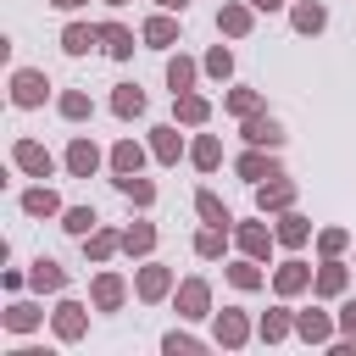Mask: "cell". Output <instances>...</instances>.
Returning a JSON list of instances; mask_svg holds the SVG:
<instances>
[{
  "label": "cell",
  "instance_id": "obj_1",
  "mask_svg": "<svg viewBox=\"0 0 356 356\" xmlns=\"http://www.w3.org/2000/svg\"><path fill=\"white\" fill-rule=\"evenodd\" d=\"M39 95H44V78H39V72H17V100H22V106H33Z\"/></svg>",
  "mask_w": 356,
  "mask_h": 356
},
{
  "label": "cell",
  "instance_id": "obj_2",
  "mask_svg": "<svg viewBox=\"0 0 356 356\" xmlns=\"http://www.w3.org/2000/svg\"><path fill=\"white\" fill-rule=\"evenodd\" d=\"M139 106H145V95H139L134 83H122V89H117V111H122V117H134Z\"/></svg>",
  "mask_w": 356,
  "mask_h": 356
},
{
  "label": "cell",
  "instance_id": "obj_3",
  "mask_svg": "<svg viewBox=\"0 0 356 356\" xmlns=\"http://www.w3.org/2000/svg\"><path fill=\"white\" fill-rule=\"evenodd\" d=\"M89 44H95V33H89V28H67V50H72V56H83Z\"/></svg>",
  "mask_w": 356,
  "mask_h": 356
},
{
  "label": "cell",
  "instance_id": "obj_4",
  "mask_svg": "<svg viewBox=\"0 0 356 356\" xmlns=\"http://www.w3.org/2000/svg\"><path fill=\"white\" fill-rule=\"evenodd\" d=\"M250 139H256V145H278L284 134H278V122H250Z\"/></svg>",
  "mask_w": 356,
  "mask_h": 356
},
{
  "label": "cell",
  "instance_id": "obj_5",
  "mask_svg": "<svg viewBox=\"0 0 356 356\" xmlns=\"http://www.w3.org/2000/svg\"><path fill=\"white\" fill-rule=\"evenodd\" d=\"M295 28H306V33L323 28V11H317V6H300V11H295Z\"/></svg>",
  "mask_w": 356,
  "mask_h": 356
},
{
  "label": "cell",
  "instance_id": "obj_6",
  "mask_svg": "<svg viewBox=\"0 0 356 356\" xmlns=\"http://www.w3.org/2000/svg\"><path fill=\"white\" fill-rule=\"evenodd\" d=\"M106 44H111V56H128V50H134V39H128L122 28H106Z\"/></svg>",
  "mask_w": 356,
  "mask_h": 356
},
{
  "label": "cell",
  "instance_id": "obj_7",
  "mask_svg": "<svg viewBox=\"0 0 356 356\" xmlns=\"http://www.w3.org/2000/svg\"><path fill=\"white\" fill-rule=\"evenodd\" d=\"M22 167H33V172H50V156H44V150H33V145H22Z\"/></svg>",
  "mask_w": 356,
  "mask_h": 356
},
{
  "label": "cell",
  "instance_id": "obj_8",
  "mask_svg": "<svg viewBox=\"0 0 356 356\" xmlns=\"http://www.w3.org/2000/svg\"><path fill=\"white\" fill-rule=\"evenodd\" d=\"M95 167V145H72V172H89Z\"/></svg>",
  "mask_w": 356,
  "mask_h": 356
},
{
  "label": "cell",
  "instance_id": "obj_9",
  "mask_svg": "<svg viewBox=\"0 0 356 356\" xmlns=\"http://www.w3.org/2000/svg\"><path fill=\"white\" fill-rule=\"evenodd\" d=\"M261 172H267V178H278V167H273V161H261V156H245V178H261Z\"/></svg>",
  "mask_w": 356,
  "mask_h": 356
},
{
  "label": "cell",
  "instance_id": "obj_10",
  "mask_svg": "<svg viewBox=\"0 0 356 356\" xmlns=\"http://www.w3.org/2000/svg\"><path fill=\"white\" fill-rule=\"evenodd\" d=\"M95 295H100V306H117V295H122V284H117V278H100V289H95Z\"/></svg>",
  "mask_w": 356,
  "mask_h": 356
},
{
  "label": "cell",
  "instance_id": "obj_11",
  "mask_svg": "<svg viewBox=\"0 0 356 356\" xmlns=\"http://www.w3.org/2000/svg\"><path fill=\"white\" fill-rule=\"evenodd\" d=\"M167 78H172V89H184L195 72H189V61H172V67H167Z\"/></svg>",
  "mask_w": 356,
  "mask_h": 356
},
{
  "label": "cell",
  "instance_id": "obj_12",
  "mask_svg": "<svg viewBox=\"0 0 356 356\" xmlns=\"http://www.w3.org/2000/svg\"><path fill=\"white\" fill-rule=\"evenodd\" d=\"M156 150H161V156H167V161H172V156H178V139H172V128H161V139H156Z\"/></svg>",
  "mask_w": 356,
  "mask_h": 356
},
{
  "label": "cell",
  "instance_id": "obj_13",
  "mask_svg": "<svg viewBox=\"0 0 356 356\" xmlns=\"http://www.w3.org/2000/svg\"><path fill=\"white\" fill-rule=\"evenodd\" d=\"M117 167H122V172H134V167H139V150H134V145H122V150H117Z\"/></svg>",
  "mask_w": 356,
  "mask_h": 356
},
{
  "label": "cell",
  "instance_id": "obj_14",
  "mask_svg": "<svg viewBox=\"0 0 356 356\" xmlns=\"http://www.w3.org/2000/svg\"><path fill=\"white\" fill-rule=\"evenodd\" d=\"M289 200V184H278V189H261V206H284Z\"/></svg>",
  "mask_w": 356,
  "mask_h": 356
},
{
  "label": "cell",
  "instance_id": "obj_15",
  "mask_svg": "<svg viewBox=\"0 0 356 356\" xmlns=\"http://www.w3.org/2000/svg\"><path fill=\"white\" fill-rule=\"evenodd\" d=\"M28 211H56V200H50L44 189H33V195H28Z\"/></svg>",
  "mask_w": 356,
  "mask_h": 356
},
{
  "label": "cell",
  "instance_id": "obj_16",
  "mask_svg": "<svg viewBox=\"0 0 356 356\" xmlns=\"http://www.w3.org/2000/svg\"><path fill=\"white\" fill-rule=\"evenodd\" d=\"M200 211H206V217H211V222H228V211H222V206H217V200H211V195H200Z\"/></svg>",
  "mask_w": 356,
  "mask_h": 356
},
{
  "label": "cell",
  "instance_id": "obj_17",
  "mask_svg": "<svg viewBox=\"0 0 356 356\" xmlns=\"http://www.w3.org/2000/svg\"><path fill=\"white\" fill-rule=\"evenodd\" d=\"M222 28L228 33H245V11H222Z\"/></svg>",
  "mask_w": 356,
  "mask_h": 356
},
{
  "label": "cell",
  "instance_id": "obj_18",
  "mask_svg": "<svg viewBox=\"0 0 356 356\" xmlns=\"http://www.w3.org/2000/svg\"><path fill=\"white\" fill-rule=\"evenodd\" d=\"M145 33H150V39H156V44H167V39H172V22H150V28H145Z\"/></svg>",
  "mask_w": 356,
  "mask_h": 356
},
{
  "label": "cell",
  "instance_id": "obj_19",
  "mask_svg": "<svg viewBox=\"0 0 356 356\" xmlns=\"http://www.w3.org/2000/svg\"><path fill=\"white\" fill-rule=\"evenodd\" d=\"M178 111H184V117H189V122H200V117H206V100H184V106H178Z\"/></svg>",
  "mask_w": 356,
  "mask_h": 356
},
{
  "label": "cell",
  "instance_id": "obj_20",
  "mask_svg": "<svg viewBox=\"0 0 356 356\" xmlns=\"http://www.w3.org/2000/svg\"><path fill=\"white\" fill-rule=\"evenodd\" d=\"M195 161H200V167H211V161H217V145H211V139H200V150H195Z\"/></svg>",
  "mask_w": 356,
  "mask_h": 356
},
{
  "label": "cell",
  "instance_id": "obj_21",
  "mask_svg": "<svg viewBox=\"0 0 356 356\" xmlns=\"http://www.w3.org/2000/svg\"><path fill=\"white\" fill-rule=\"evenodd\" d=\"M89 222H95V211H72V217H67V228H72V234H83Z\"/></svg>",
  "mask_w": 356,
  "mask_h": 356
},
{
  "label": "cell",
  "instance_id": "obj_22",
  "mask_svg": "<svg viewBox=\"0 0 356 356\" xmlns=\"http://www.w3.org/2000/svg\"><path fill=\"white\" fill-rule=\"evenodd\" d=\"M345 328H350V334H356V306H345Z\"/></svg>",
  "mask_w": 356,
  "mask_h": 356
},
{
  "label": "cell",
  "instance_id": "obj_23",
  "mask_svg": "<svg viewBox=\"0 0 356 356\" xmlns=\"http://www.w3.org/2000/svg\"><path fill=\"white\" fill-rule=\"evenodd\" d=\"M250 6H261V11H273V6H278V0H250Z\"/></svg>",
  "mask_w": 356,
  "mask_h": 356
},
{
  "label": "cell",
  "instance_id": "obj_24",
  "mask_svg": "<svg viewBox=\"0 0 356 356\" xmlns=\"http://www.w3.org/2000/svg\"><path fill=\"white\" fill-rule=\"evenodd\" d=\"M56 6H61V11H72V6H78V0H56Z\"/></svg>",
  "mask_w": 356,
  "mask_h": 356
},
{
  "label": "cell",
  "instance_id": "obj_25",
  "mask_svg": "<svg viewBox=\"0 0 356 356\" xmlns=\"http://www.w3.org/2000/svg\"><path fill=\"white\" fill-rule=\"evenodd\" d=\"M161 6H178V11H184V0H161Z\"/></svg>",
  "mask_w": 356,
  "mask_h": 356
},
{
  "label": "cell",
  "instance_id": "obj_26",
  "mask_svg": "<svg viewBox=\"0 0 356 356\" xmlns=\"http://www.w3.org/2000/svg\"><path fill=\"white\" fill-rule=\"evenodd\" d=\"M111 6H122V0H111Z\"/></svg>",
  "mask_w": 356,
  "mask_h": 356
}]
</instances>
